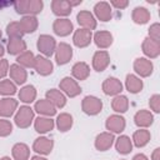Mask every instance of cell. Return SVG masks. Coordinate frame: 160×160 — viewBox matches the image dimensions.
<instances>
[{"instance_id": "6da1fadb", "label": "cell", "mask_w": 160, "mask_h": 160, "mask_svg": "<svg viewBox=\"0 0 160 160\" xmlns=\"http://www.w3.org/2000/svg\"><path fill=\"white\" fill-rule=\"evenodd\" d=\"M18 14L22 15H35L41 12L44 8V2L41 0H19L12 2Z\"/></svg>"}, {"instance_id": "7a4b0ae2", "label": "cell", "mask_w": 160, "mask_h": 160, "mask_svg": "<svg viewBox=\"0 0 160 160\" xmlns=\"http://www.w3.org/2000/svg\"><path fill=\"white\" fill-rule=\"evenodd\" d=\"M15 124L18 128L20 129H26L31 125L32 120H34V110L30 106H20V109L18 110L16 115H15Z\"/></svg>"}, {"instance_id": "3957f363", "label": "cell", "mask_w": 160, "mask_h": 160, "mask_svg": "<svg viewBox=\"0 0 160 160\" xmlns=\"http://www.w3.org/2000/svg\"><path fill=\"white\" fill-rule=\"evenodd\" d=\"M81 109L88 115H98L102 109V101L96 96H85L81 102Z\"/></svg>"}, {"instance_id": "277c9868", "label": "cell", "mask_w": 160, "mask_h": 160, "mask_svg": "<svg viewBox=\"0 0 160 160\" xmlns=\"http://www.w3.org/2000/svg\"><path fill=\"white\" fill-rule=\"evenodd\" d=\"M38 49L41 54H44L45 56H51L54 54V51L56 50V41L52 36L50 35H40L38 39Z\"/></svg>"}, {"instance_id": "5b68a950", "label": "cell", "mask_w": 160, "mask_h": 160, "mask_svg": "<svg viewBox=\"0 0 160 160\" xmlns=\"http://www.w3.org/2000/svg\"><path fill=\"white\" fill-rule=\"evenodd\" d=\"M59 86H60V90H62L70 98H75V96H78L81 92V88L79 86V84L76 82V80H74L70 76H65L60 81Z\"/></svg>"}, {"instance_id": "8992f818", "label": "cell", "mask_w": 160, "mask_h": 160, "mask_svg": "<svg viewBox=\"0 0 160 160\" xmlns=\"http://www.w3.org/2000/svg\"><path fill=\"white\" fill-rule=\"evenodd\" d=\"M72 58V48L66 42H60L55 50V60L59 65H65Z\"/></svg>"}, {"instance_id": "52a82bcc", "label": "cell", "mask_w": 160, "mask_h": 160, "mask_svg": "<svg viewBox=\"0 0 160 160\" xmlns=\"http://www.w3.org/2000/svg\"><path fill=\"white\" fill-rule=\"evenodd\" d=\"M110 64V55L105 50H99L92 56V68L96 71H104Z\"/></svg>"}, {"instance_id": "ba28073f", "label": "cell", "mask_w": 160, "mask_h": 160, "mask_svg": "<svg viewBox=\"0 0 160 160\" xmlns=\"http://www.w3.org/2000/svg\"><path fill=\"white\" fill-rule=\"evenodd\" d=\"M152 62L149 60V59H145V58H138L135 61H134V70L136 74H139L141 78H148L151 75L152 72Z\"/></svg>"}, {"instance_id": "9c48e42d", "label": "cell", "mask_w": 160, "mask_h": 160, "mask_svg": "<svg viewBox=\"0 0 160 160\" xmlns=\"http://www.w3.org/2000/svg\"><path fill=\"white\" fill-rule=\"evenodd\" d=\"M34 69L36 70L38 74L42 75V76H48L52 72V69H54V65L52 62L48 59V58H44V56H35V61H34Z\"/></svg>"}, {"instance_id": "30bf717a", "label": "cell", "mask_w": 160, "mask_h": 160, "mask_svg": "<svg viewBox=\"0 0 160 160\" xmlns=\"http://www.w3.org/2000/svg\"><path fill=\"white\" fill-rule=\"evenodd\" d=\"M76 20H78V24L82 29H86V30L91 31V30H94L96 28V20H95L94 15L88 10L79 11L78 15H76Z\"/></svg>"}, {"instance_id": "8fae6325", "label": "cell", "mask_w": 160, "mask_h": 160, "mask_svg": "<svg viewBox=\"0 0 160 160\" xmlns=\"http://www.w3.org/2000/svg\"><path fill=\"white\" fill-rule=\"evenodd\" d=\"M125 119L120 115H110L108 119H106V122H105V126L109 131L111 132H115V134H120L121 131H124L125 129Z\"/></svg>"}, {"instance_id": "7c38bea8", "label": "cell", "mask_w": 160, "mask_h": 160, "mask_svg": "<svg viewBox=\"0 0 160 160\" xmlns=\"http://www.w3.org/2000/svg\"><path fill=\"white\" fill-rule=\"evenodd\" d=\"M52 146H54V141L49 138H45V136H41V138H38L34 144H32V150L40 155H48L51 152L52 150Z\"/></svg>"}, {"instance_id": "4fadbf2b", "label": "cell", "mask_w": 160, "mask_h": 160, "mask_svg": "<svg viewBox=\"0 0 160 160\" xmlns=\"http://www.w3.org/2000/svg\"><path fill=\"white\" fill-rule=\"evenodd\" d=\"M91 39H92V34L90 30H86V29H79L74 32V36H72V41H74V45L78 46V48H86L90 45L91 42Z\"/></svg>"}, {"instance_id": "5bb4252c", "label": "cell", "mask_w": 160, "mask_h": 160, "mask_svg": "<svg viewBox=\"0 0 160 160\" xmlns=\"http://www.w3.org/2000/svg\"><path fill=\"white\" fill-rule=\"evenodd\" d=\"M102 91L106 95L115 96V95H118L122 91V84L116 78H108L102 82Z\"/></svg>"}, {"instance_id": "9a60e30c", "label": "cell", "mask_w": 160, "mask_h": 160, "mask_svg": "<svg viewBox=\"0 0 160 160\" xmlns=\"http://www.w3.org/2000/svg\"><path fill=\"white\" fill-rule=\"evenodd\" d=\"M52 30L59 36H68L74 30V26L69 19H56L52 24Z\"/></svg>"}, {"instance_id": "2e32d148", "label": "cell", "mask_w": 160, "mask_h": 160, "mask_svg": "<svg viewBox=\"0 0 160 160\" xmlns=\"http://www.w3.org/2000/svg\"><path fill=\"white\" fill-rule=\"evenodd\" d=\"M142 52L150 59L158 58L159 54H160V42L154 41L150 38L144 39V41H142Z\"/></svg>"}, {"instance_id": "e0dca14e", "label": "cell", "mask_w": 160, "mask_h": 160, "mask_svg": "<svg viewBox=\"0 0 160 160\" xmlns=\"http://www.w3.org/2000/svg\"><path fill=\"white\" fill-rule=\"evenodd\" d=\"M94 12L96 15V18L100 20V21H109L112 16L111 14V8H110V4L106 2V1H100L98 2L95 6H94Z\"/></svg>"}, {"instance_id": "ac0fdd59", "label": "cell", "mask_w": 160, "mask_h": 160, "mask_svg": "<svg viewBox=\"0 0 160 160\" xmlns=\"http://www.w3.org/2000/svg\"><path fill=\"white\" fill-rule=\"evenodd\" d=\"M114 140L115 138L111 132H101L95 139V148L99 151H106L108 149L111 148V145L114 144Z\"/></svg>"}, {"instance_id": "d6986e66", "label": "cell", "mask_w": 160, "mask_h": 160, "mask_svg": "<svg viewBox=\"0 0 160 160\" xmlns=\"http://www.w3.org/2000/svg\"><path fill=\"white\" fill-rule=\"evenodd\" d=\"M16 108H18V100L11 98L0 99V116L10 118L16 110Z\"/></svg>"}, {"instance_id": "ffe728a7", "label": "cell", "mask_w": 160, "mask_h": 160, "mask_svg": "<svg viewBox=\"0 0 160 160\" xmlns=\"http://www.w3.org/2000/svg\"><path fill=\"white\" fill-rule=\"evenodd\" d=\"M9 72H10V78L15 81V84L18 85H22L26 79H28V72L26 70L20 66L19 64H12L10 65V69H9Z\"/></svg>"}, {"instance_id": "44dd1931", "label": "cell", "mask_w": 160, "mask_h": 160, "mask_svg": "<svg viewBox=\"0 0 160 160\" xmlns=\"http://www.w3.org/2000/svg\"><path fill=\"white\" fill-rule=\"evenodd\" d=\"M46 100H49L55 108H64L66 104L65 95L58 89H50L46 91Z\"/></svg>"}, {"instance_id": "7402d4cb", "label": "cell", "mask_w": 160, "mask_h": 160, "mask_svg": "<svg viewBox=\"0 0 160 160\" xmlns=\"http://www.w3.org/2000/svg\"><path fill=\"white\" fill-rule=\"evenodd\" d=\"M134 121L139 128H148L152 124L154 121V116L149 110H139L135 116H134Z\"/></svg>"}, {"instance_id": "603a6c76", "label": "cell", "mask_w": 160, "mask_h": 160, "mask_svg": "<svg viewBox=\"0 0 160 160\" xmlns=\"http://www.w3.org/2000/svg\"><path fill=\"white\" fill-rule=\"evenodd\" d=\"M51 10L56 16H68L71 12V6L66 0L51 1Z\"/></svg>"}, {"instance_id": "cb8c5ba5", "label": "cell", "mask_w": 160, "mask_h": 160, "mask_svg": "<svg viewBox=\"0 0 160 160\" xmlns=\"http://www.w3.org/2000/svg\"><path fill=\"white\" fill-rule=\"evenodd\" d=\"M71 74L76 80H86L88 76L90 75V68L86 62L84 61H79L76 64H74L72 69H71Z\"/></svg>"}, {"instance_id": "d4e9b609", "label": "cell", "mask_w": 160, "mask_h": 160, "mask_svg": "<svg viewBox=\"0 0 160 160\" xmlns=\"http://www.w3.org/2000/svg\"><path fill=\"white\" fill-rule=\"evenodd\" d=\"M35 111L39 112L40 115H46V116H52L56 114V108L46 99L39 100L35 102Z\"/></svg>"}, {"instance_id": "484cf974", "label": "cell", "mask_w": 160, "mask_h": 160, "mask_svg": "<svg viewBox=\"0 0 160 160\" xmlns=\"http://www.w3.org/2000/svg\"><path fill=\"white\" fill-rule=\"evenodd\" d=\"M94 41L98 48L108 49L112 44V35L109 31H98L94 35Z\"/></svg>"}, {"instance_id": "4316f807", "label": "cell", "mask_w": 160, "mask_h": 160, "mask_svg": "<svg viewBox=\"0 0 160 160\" xmlns=\"http://www.w3.org/2000/svg\"><path fill=\"white\" fill-rule=\"evenodd\" d=\"M125 86H126V90L131 94H138L141 91L142 89V80L140 78H138L136 75H132V74H129L126 76V80H125Z\"/></svg>"}, {"instance_id": "83f0119b", "label": "cell", "mask_w": 160, "mask_h": 160, "mask_svg": "<svg viewBox=\"0 0 160 160\" xmlns=\"http://www.w3.org/2000/svg\"><path fill=\"white\" fill-rule=\"evenodd\" d=\"M131 18H132V21L135 24H139V25H144L146 24L149 20H150V12L146 8H142V6H138L132 10V14H131Z\"/></svg>"}, {"instance_id": "f1b7e54d", "label": "cell", "mask_w": 160, "mask_h": 160, "mask_svg": "<svg viewBox=\"0 0 160 160\" xmlns=\"http://www.w3.org/2000/svg\"><path fill=\"white\" fill-rule=\"evenodd\" d=\"M20 22V26L24 31V34H30V32H34L36 29H38V19L32 15H25L21 18V20L19 21Z\"/></svg>"}, {"instance_id": "f546056e", "label": "cell", "mask_w": 160, "mask_h": 160, "mask_svg": "<svg viewBox=\"0 0 160 160\" xmlns=\"http://www.w3.org/2000/svg\"><path fill=\"white\" fill-rule=\"evenodd\" d=\"M30 149L24 142H18L12 146V158L15 160H29Z\"/></svg>"}, {"instance_id": "4dcf8cb0", "label": "cell", "mask_w": 160, "mask_h": 160, "mask_svg": "<svg viewBox=\"0 0 160 160\" xmlns=\"http://www.w3.org/2000/svg\"><path fill=\"white\" fill-rule=\"evenodd\" d=\"M26 50V42L22 39H10L8 42V52L11 55H20Z\"/></svg>"}, {"instance_id": "1f68e13d", "label": "cell", "mask_w": 160, "mask_h": 160, "mask_svg": "<svg viewBox=\"0 0 160 160\" xmlns=\"http://www.w3.org/2000/svg\"><path fill=\"white\" fill-rule=\"evenodd\" d=\"M150 131L146 130V129H140V130H136L132 135V141L135 144V146L138 148H142L145 146L149 141H150Z\"/></svg>"}, {"instance_id": "d6a6232c", "label": "cell", "mask_w": 160, "mask_h": 160, "mask_svg": "<svg viewBox=\"0 0 160 160\" xmlns=\"http://www.w3.org/2000/svg\"><path fill=\"white\" fill-rule=\"evenodd\" d=\"M115 148H116L118 152H120L122 155H126L132 150V142H131L129 136L121 135V136L118 138V140L115 142Z\"/></svg>"}, {"instance_id": "836d02e7", "label": "cell", "mask_w": 160, "mask_h": 160, "mask_svg": "<svg viewBox=\"0 0 160 160\" xmlns=\"http://www.w3.org/2000/svg\"><path fill=\"white\" fill-rule=\"evenodd\" d=\"M54 125H55L54 124V120L50 119V118H38L35 120V124H34L35 130L38 132H40V134H45V132L52 130L54 129Z\"/></svg>"}, {"instance_id": "e575fe53", "label": "cell", "mask_w": 160, "mask_h": 160, "mask_svg": "<svg viewBox=\"0 0 160 160\" xmlns=\"http://www.w3.org/2000/svg\"><path fill=\"white\" fill-rule=\"evenodd\" d=\"M35 98H36V89L32 85H26L19 91V99L22 102H26V104L32 102Z\"/></svg>"}, {"instance_id": "d590c367", "label": "cell", "mask_w": 160, "mask_h": 160, "mask_svg": "<svg viewBox=\"0 0 160 160\" xmlns=\"http://www.w3.org/2000/svg\"><path fill=\"white\" fill-rule=\"evenodd\" d=\"M111 108L116 112H125L129 109V100L125 95H118L111 101Z\"/></svg>"}, {"instance_id": "8d00e7d4", "label": "cell", "mask_w": 160, "mask_h": 160, "mask_svg": "<svg viewBox=\"0 0 160 160\" xmlns=\"http://www.w3.org/2000/svg\"><path fill=\"white\" fill-rule=\"evenodd\" d=\"M56 126L59 129V131H68L71 126H72V116L68 112H62L58 116L56 119Z\"/></svg>"}, {"instance_id": "74e56055", "label": "cell", "mask_w": 160, "mask_h": 160, "mask_svg": "<svg viewBox=\"0 0 160 160\" xmlns=\"http://www.w3.org/2000/svg\"><path fill=\"white\" fill-rule=\"evenodd\" d=\"M6 34L9 35L10 39H21V36L24 35V31H22V29L20 26V22L11 21L10 24H8Z\"/></svg>"}, {"instance_id": "f35d334b", "label": "cell", "mask_w": 160, "mask_h": 160, "mask_svg": "<svg viewBox=\"0 0 160 160\" xmlns=\"http://www.w3.org/2000/svg\"><path fill=\"white\" fill-rule=\"evenodd\" d=\"M18 64L22 68H34V61H35V56L31 51H24L22 54H20L16 59Z\"/></svg>"}, {"instance_id": "ab89813d", "label": "cell", "mask_w": 160, "mask_h": 160, "mask_svg": "<svg viewBox=\"0 0 160 160\" xmlns=\"http://www.w3.org/2000/svg\"><path fill=\"white\" fill-rule=\"evenodd\" d=\"M16 92V86L11 80L0 81V94L1 95H14Z\"/></svg>"}, {"instance_id": "60d3db41", "label": "cell", "mask_w": 160, "mask_h": 160, "mask_svg": "<svg viewBox=\"0 0 160 160\" xmlns=\"http://www.w3.org/2000/svg\"><path fill=\"white\" fill-rule=\"evenodd\" d=\"M12 131V125L9 120L0 119V136H8Z\"/></svg>"}, {"instance_id": "b9f144b4", "label": "cell", "mask_w": 160, "mask_h": 160, "mask_svg": "<svg viewBox=\"0 0 160 160\" xmlns=\"http://www.w3.org/2000/svg\"><path fill=\"white\" fill-rule=\"evenodd\" d=\"M149 38L154 41H160V25L158 22L149 28Z\"/></svg>"}, {"instance_id": "7bdbcfd3", "label": "cell", "mask_w": 160, "mask_h": 160, "mask_svg": "<svg viewBox=\"0 0 160 160\" xmlns=\"http://www.w3.org/2000/svg\"><path fill=\"white\" fill-rule=\"evenodd\" d=\"M149 105H150L151 110H154L155 112H160V95H159V94L152 95V96L150 98Z\"/></svg>"}, {"instance_id": "ee69618b", "label": "cell", "mask_w": 160, "mask_h": 160, "mask_svg": "<svg viewBox=\"0 0 160 160\" xmlns=\"http://www.w3.org/2000/svg\"><path fill=\"white\" fill-rule=\"evenodd\" d=\"M8 72H9V62L6 59H2L0 60V79L6 76Z\"/></svg>"}, {"instance_id": "f6af8a7d", "label": "cell", "mask_w": 160, "mask_h": 160, "mask_svg": "<svg viewBox=\"0 0 160 160\" xmlns=\"http://www.w3.org/2000/svg\"><path fill=\"white\" fill-rule=\"evenodd\" d=\"M110 4H111L114 8L121 10V9H125V8L129 5V1H128V0H111Z\"/></svg>"}, {"instance_id": "bcb514c9", "label": "cell", "mask_w": 160, "mask_h": 160, "mask_svg": "<svg viewBox=\"0 0 160 160\" xmlns=\"http://www.w3.org/2000/svg\"><path fill=\"white\" fill-rule=\"evenodd\" d=\"M151 160H160V149L156 148L151 155Z\"/></svg>"}, {"instance_id": "7dc6e473", "label": "cell", "mask_w": 160, "mask_h": 160, "mask_svg": "<svg viewBox=\"0 0 160 160\" xmlns=\"http://www.w3.org/2000/svg\"><path fill=\"white\" fill-rule=\"evenodd\" d=\"M132 160H149V159H148L146 155H144V154H136V155L132 158Z\"/></svg>"}, {"instance_id": "c3c4849f", "label": "cell", "mask_w": 160, "mask_h": 160, "mask_svg": "<svg viewBox=\"0 0 160 160\" xmlns=\"http://www.w3.org/2000/svg\"><path fill=\"white\" fill-rule=\"evenodd\" d=\"M69 4H70V6H76V5L81 4V0H78V1H69Z\"/></svg>"}, {"instance_id": "681fc988", "label": "cell", "mask_w": 160, "mask_h": 160, "mask_svg": "<svg viewBox=\"0 0 160 160\" xmlns=\"http://www.w3.org/2000/svg\"><path fill=\"white\" fill-rule=\"evenodd\" d=\"M31 160H48V159L41 158V156H39V155H35V156H32V158H31Z\"/></svg>"}, {"instance_id": "f907efd6", "label": "cell", "mask_w": 160, "mask_h": 160, "mask_svg": "<svg viewBox=\"0 0 160 160\" xmlns=\"http://www.w3.org/2000/svg\"><path fill=\"white\" fill-rule=\"evenodd\" d=\"M11 2H0V9H2V8H5V6H8V5H10Z\"/></svg>"}, {"instance_id": "816d5d0a", "label": "cell", "mask_w": 160, "mask_h": 160, "mask_svg": "<svg viewBox=\"0 0 160 160\" xmlns=\"http://www.w3.org/2000/svg\"><path fill=\"white\" fill-rule=\"evenodd\" d=\"M4 52H5V51H4V46H2V45H1V42H0V58L4 55Z\"/></svg>"}, {"instance_id": "f5cc1de1", "label": "cell", "mask_w": 160, "mask_h": 160, "mask_svg": "<svg viewBox=\"0 0 160 160\" xmlns=\"http://www.w3.org/2000/svg\"><path fill=\"white\" fill-rule=\"evenodd\" d=\"M0 160H11V159H10L9 156H4V158H1Z\"/></svg>"}, {"instance_id": "db71d44e", "label": "cell", "mask_w": 160, "mask_h": 160, "mask_svg": "<svg viewBox=\"0 0 160 160\" xmlns=\"http://www.w3.org/2000/svg\"><path fill=\"white\" fill-rule=\"evenodd\" d=\"M0 39H1V30H0Z\"/></svg>"}]
</instances>
